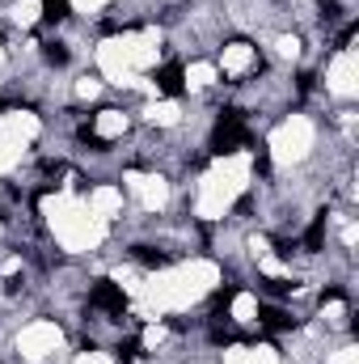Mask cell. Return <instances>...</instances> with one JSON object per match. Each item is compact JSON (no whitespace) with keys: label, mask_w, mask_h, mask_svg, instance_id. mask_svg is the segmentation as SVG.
<instances>
[{"label":"cell","mask_w":359,"mask_h":364,"mask_svg":"<svg viewBox=\"0 0 359 364\" xmlns=\"http://www.w3.org/2000/svg\"><path fill=\"white\" fill-rule=\"evenodd\" d=\"M309 144H313V127H309L304 119H292V123H283V127L270 136L275 161H300V157L309 153Z\"/></svg>","instance_id":"cell-4"},{"label":"cell","mask_w":359,"mask_h":364,"mask_svg":"<svg viewBox=\"0 0 359 364\" xmlns=\"http://www.w3.org/2000/svg\"><path fill=\"white\" fill-rule=\"evenodd\" d=\"M77 93H81V97H93V93H97V81H89V77H85V81L77 85Z\"/></svg>","instance_id":"cell-27"},{"label":"cell","mask_w":359,"mask_h":364,"mask_svg":"<svg viewBox=\"0 0 359 364\" xmlns=\"http://www.w3.org/2000/svg\"><path fill=\"white\" fill-rule=\"evenodd\" d=\"M123 132H127V114H118V110H101V114L93 119V132L85 127L81 136L89 140L93 149H101L106 140H114V136H123Z\"/></svg>","instance_id":"cell-6"},{"label":"cell","mask_w":359,"mask_h":364,"mask_svg":"<svg viewBox=\"0 0 359 364\" xmlns=\"http://www.w3.org/2000/svg\"><path fill=\"white\" fill-rule=\"evenodd\" d=\"M0 64H4V51H0Z\"/></svg>","instance_id":"cell-28"},{"label":"cell","mask_w":359,"mask_h":364,"mask_svg":"<svg viewBox=\"0 0 359 364\" xmlns=\"http://www.w3.org/2000/svg\"><path fill=\"white\" fill-rule=\"evenodd\" d=\"M47 60H51V64H64V60H68V47H64V43H47Z\"/></svg>","instance_id":"cell-22"},{"label":"cell","mask_w":359,"mask_h":364,"mask_svg":"<svg viewBox=\"0 0 359 364\" xmlns=\"http://www.w3.org/2000/svg\"><path fill=\"white\" fill-rule=\"evenodd\" d=\"M81 364H114L110 356H97V352H81Z\"/></svg>","instance_id":"cell-26"},{"label":"cell","mask_w":359,"mask_h":364,"mask_svg":"<svg viewBox=\"0 0 359 364\" xmlns=\"http://www.w3.org/2000/svg\"><path fill=\"white\" fill-rule=\"evenodd\" d=\"M72 4H77L81 13H97V9H101V4H110V0H72Z\"/></svg>","instance_id":"cell-24"},{"label":"cell","mask_w":359,"mask_h":364,"mask_svg":"<svg viewBox=\"0 0 359 364\" xmlns=\"http://www.w3.org/2000/svg\"><path fill=\"white\" fill-rule=\"evenodd\" d=\"M275 348H250V364H275Z\"/></svg>","instance_id":"cell-21"},{"label":"cell","mask_w":359,"mask_h":364,"mask_svg":"<svg viewBox=\"0 0 359 364\" xmlns=\"http://www.w3.org/2000/svg\"><path fill=\"white\" fill-rule=\"evenodd\" d=\"M157 90L165 93V97H174V93L182 90V68L178 64H165V68L157 73Z\"/></svg>","instance_id":"cell-14"},{"label":"cell","mask_w":359,"mask_h":364,"mask_svg":"<svg viewBox=\"0 0 359 364\" xmlns=\"http://www.w3.org/2000/svg\"><path fill=\"white\" fill-rule=\"evenodd\" d=\"M241 186H245V161H241V157L220 161V166L203 178V191H199V212H203V216H220L224 208H233V199L241 195Z\"/></svg>","instance_id":"cell-2"},{"label":"cell","mask_w":359,"mask_h":364,"mask_svg":"<svg viewBox=\"0 0 359 364\" xmlns=\"http://www.w3.org/2000/svg\"><path fill=\"white\" fill-rule=\"evenodd\" d=\"M182 77H186L182 85H194V90H203V85H211V77H216V68H211V64H190V68H186Z\"/></svg>","instance_id":"cell-16"},{"label":"cell","mask_w":359,"mask_h":364,"mask_svg":"<svg viewBox=\"0 0 359 364\" xmlns=\"http://www.w3.org/2000/svg\"><path fill=\"white\" fill-rule=\"evenodd\" d=\"M55 216H51V225H55V233H60V242L68 246V250H89L101 242V233H106V220L93 212L89 203H77V199H55V208H51Z\"/></svg>","instance_id":"cell-1"},{"label":"cell","mask_w":359,"mask_h":364,"mask_svg":"<svg viewBox=\"0 0 359 364\" xmlns=\"http://www.w3.org/2000/svg\"><path fill=\"white\" fill-rule=\"evenodd\" d=\"M220 68H224L228 77H237V73H250V68H258V55H254V47H250V43H228V47H224V60H220Z\"/></svg>","instance_id":"cell-9"},{"label":"cell","mask_w":359,"mask_h":364,"mask_svg":"<svg viewBox=\"0 0 359 364\" xmlns=\"http://www.w3.org/2000/svg\"><path fill=\"white\" fill-rule=\"evenodd\" d=\"M241 144H245V123H241L237 114H224L220 127H216V153H220V157H237Z\"/></svg>","instance_id":"cell-7"},{"label":"cell","mask_w":359,"mask_h":364,"mask_svg":"<svg viewBox=\"0 0 359 364\" xmlns=\"http://www.w3.org/2000/svg\"><path fill=\"white\" fill-rule=\"evenodd\" d=\"M224 364H250V348H241V343H233V348L224 352Z\"/></svg>","instance_id":"cell-19"},{"label":"cell","mask_w":359,"mask_h":364,"mask_svg":"<svg viewBox=\"0 0 359 364\" xmlns=\"http://www.w3.org/2000/svg\"><path fill=\"white\" fill-rule=\"evenodd\" d=\"M263 322H267V326H275V331H283V326H292V318H287L283 309H267V314H263Z\"/></svg>","instance_id":"cell-18"},{"label":"cell","mask_w":359,"mask_h":364,"mask_svg":"<svg viewBox=\"0 0 359 364\" xmlns=\"http://www.w3.org/2000/svg\"><path fill=\"white\" fill-rule=\"evenodd\" d=\"M38 4H43V17L47 21H60L64 17V0H38Z\"/></svg>","instance_id":"cell-20"},{"label":"cell","mask_w":359,"mask_h":364,"mask_svg":"<svg viewBox=\"0 0 359 364\" xmlns=\"http://www.w3.org/2000/svg\"><path fill=\"white\" fill-rule=\"evenodd\" d=\"M211 279H216V267H207V263L182 267V272H174V275H165V279L153 284V301H157L161 309H165V305H186V301L203 296V292L211 288Z\"/></svg>","instance_id":"cell-3"},{"label":"cell","mask_w":359,"mask_h":364,"mask_svg":"<svg viewBox=\"0 0 359 364\" xmlns=\"http://www.w3.org/2000/svg\"><path fill=\"white\" fill-rule=\"evenodd\" d=\"M127 186H131V195H136L144 208H161L165 195H170L165 178H153V174H127Z\"/></svg>","instance_id":"cell-8"},{"label":"cell","mask_w":359,"mask_h":364,"mask_svg":"<svg viewBox=\"0 0 359 364\" xmlns=\"http://www.w3.org/2000/svg\"><path fill=\"white\" fill-rule=\"evenodd\" d=\"M233 322H258V296L233 292Z\"/></svg>","instance_id":"cell-13"},{"label":"cell","mask_w":359,"mask_h":364,"mask_svg":"<svg viewBox=\"0 0 359 364\" xmlns=\"http://www.w3.org/2000/svg\"><path fill=\"white\" fill-rule=\"evenodd\" d=\"M148 119L161 123V127H174V123H178V106H174V102H157V106L148 110Z\"/></svg>","instance_id":"cell-17"},{"label":"cell","mask_w":359,"mask_h":364,"mask_svg":"<svg viewBox=\"0 0 359 364\" xmlns=\"http://www.w3.org/2000/svg\"><path fill=\"white\" fill-rule=\"evenodd\" d=\"M355 360H359V352H355V348H343V352H338V356H334L330 364H355Z\"/></svg>","instance_id":"cell-23"},{"label":"cell","mask_w":359,"mask_h":364,"mask_svg":"<svg viewBox=\"0 0 359 364\" xmlns=\"http://www.w3.org/2000/svg\"><path fill=\"white\" fill-rule=\"evenodd\" d=\"M97 309H110L114 318H123V309H127V296H123V288L118 284H110V279H101L97 288H93V296H89Z\"/></svg>","instance_id":"cell-10"},{"label":"cell","mask_w":359,"mask_h":364,"mask_svg":"<svg viewBox=\"0 0 359 364\" xmlns=\"http://www.w3.org/2000/svg\"><path fill=\"white\" fill-rule=\"evenodd\" d=\"M17 348H21V356H26V360H43L47 352H55V348H60V326H55V322H34V326H26V331H21Z\"/></svg>","instance_id":"cell-5"},{"label":"cell","mask_w":359,"mask_h":364,"mask_svg":"<svg viewBox=\"0 0 359 364\" xmlns=\"http://www.w3.org/2000/svg\"><path fill=\"white\" fill-rule=\"evenodd\" d=\"M330 90L334 93H355V60L343 51L338 60H334V68H330Z\"/></svg>","instance_id":"cell-11"},{"label":"cell","mask_w":359,"mask_h":364,"mask_svg":"<svg viewBox=\"0 0 359 364\" xmlns=\"http://www.w3.org/2000/svg\"><path fill=\"white\" fill-rule=\"evenodd\" d=\"M279 51H283V55H300V43H296V38H279Z\"/></svg>","instance_id":"cell-25"},{"label":"cell","mask_w":359,"mask_h":364,"mask_svg":"<svg viewBox=\"0 0 359 364\" xmlns=\"http://www.w3.org/2000/svg\"><path fill=\"white\" fill-rule=\"evenodd\" d=\"M38 17H43V4H38V0H17V4H13V21H17V26H34Z\"/></svg>","instance_id":"cell-15"},{"label":"cell","mask_w":359,"mask_h":364,"mask_svg":"<svg viewBox=\"0 0 359 364\" xmlns=\"http://www.w3.org/2000/svg\"><path fill=\"white\" fill-rule=\"evenodd\" d=\"M118 203H123V195H118L114 186H101V191H93V199H89V208L97 212V216H101V220H110Z\"/></svg>","instance_id":"cell-12"}]
</instances>
